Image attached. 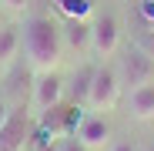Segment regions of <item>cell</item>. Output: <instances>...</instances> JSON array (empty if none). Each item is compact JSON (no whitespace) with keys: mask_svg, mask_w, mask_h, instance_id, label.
<instances>
[{"mask_svg":"<svg viewBox=\"0 0 154 151\" xmlns=\"http://www.w3.org/2000/svg\"><path fill=\"white\" fill-rule=\"evenodd\" d=\"M37 134V121L30 118V111L14 108L10 118L0 124V151H30Z\"/></svg>","mask_w":154,"mask_h":151,"instance_id":"obj_5","label":"cell"},{"mask_svg":"<svg viewBox=\"0 0 154 151\" xmlns=\"http://www.w3.org/2000/svg\"><path fill=\"white\" fill-rule=\"evenodd\" d=\"M64 77L57 71H44V74H34V84H30V118L40 121L47 111H54L60 108V101H64Z\"/></svg>","mask_w":154,"mask_h":151,"instance_id":"obj_4","label":"cell"},{"mask_svg":"<svg viewBox=\"0 0 154 151\" xmlns=\"http://www.w3.org/2000/svg\"><path fill=\"white\" fill-rule=\"evenodd\" d=\"M131 44L141 50V54H147V57L154 61V27H141V30L131 37Z\"/></svg>","mask_w":154,"mask_h":151,"instance_id":"obj_12","label":"cell"},{"mask_svg":"<svg viewBox=\"0 0 154 151\" xmlns=\"http://www.w3.org/2000/svg\"><path fill=\"white\" fill-rule=\"evenodd\" d=\"M144 151H154V148H144Z\"/></svg>","mask_w":154,"mask_h":151,"instance_id":"obj_19","label":"cell"},{"mask_svg":"<svg viewBox=\"0 0 154 151\" xmlns=\"http://www.w3.org/2000/svg\"><path fill=\"white\" fill-rule=\"evenodd\" d=\"M117 74H121V84H124L127 91H134V87L154 81V61H151L147 54H141V50L131 44L127 54L117 61Z\"/></svg>","mask_w":154,"mask_h":151,"instance_id":"obj_6","label":"cell"},{"mask_svg":"<svg viewBox=\"0 0 154 151\" xmlns=\"http://www.w3.org/2000/svg\"><path fill=\"white\" fill-rule=\"evenodd\" d=\"M20 54V27L17 24H0V64L10 67Z\"/></svg>","mask_w":154,"mask_h":151,"instance_id":"obj_10","label":"cell"},{"mask_svg":"<svg viewBox=\"0 0 154 151\" xmlns=\"http://www.w3.org/2000/svg\"><path fill=\"white\" fill-rule=\"evenodd\" d=\"M10 111H14V104H10V101H7V94L0 91V124H4V121L10 118Z\"/></svg>","mask_w":154,"mask_h":151,"instance_id":"obj_16","label":"cell"},{"mask_svg":"<svg viewBox=\"0 0 154 151\" xmlns=\"http://www.w3.org/2000/svg\"><path fill=\"white\" fill-rule=\"evenodd\" d=\"M64 50L67 54H77V57H87L91 54V20L84 17H67L64 20Z\"/></svg>","mask_w":154,"mask_h":151,"instance_id":"obj_8","label":"cell"},{"mask_svg":"<svg viewBox=\"0 0 154 151\" xmlns=\"http://www.w3.org/2000/svg\"><path fill=\"white\" fill-rule=\"evenodd\" d=\"M74 138L81 141L87 151H104L111 144V124L104 114H94V111H84L77 118V128H74Z\"/></svg>","mask_w":154,"mask_h":151,"instance_id":"obj_7","label":"cell"},{"mask_svg":"<svg viewBox=\"0 0 154 151\" xmlns=\"http://www.w3.org/2000/svg\"><path fill=\"white\" fill-rule=\"evenodd\" d=\"M111 151H141V148H137L134 141H114V144H111Z\"/></svg>","mask_w":154,"mask_h":151,"instance_id":"obj_17","label":"cell"},{"mask_svg":"<svg viewBox=\"0 0 154 151\" xmlns=\"http://www.w3.org/2000/svg\"><path fill=\"white\" fill-rule=\"evenodd\" d=\"M121 37H124V24L117 14L104 10L91 20V54L94 61H111L121 47Z\"/></svg>","mask_w":154,"mask_h":151,"instance_id":"obj_3","label":"cell"},{"mask_svg":"<svg viewBox=\"0 0 154 151\" xmlns=\"http://www.w3.org/2000/svg\"><path fill=\"white\" fill-rule=\"evenodd\" d=\"M57 151H87V148H84L81 141H77L74 134H64V138L57 141Z\"/></svg>","mask_w":154,"mask_h":151,"instance_id":"obj_15","label":"cell"},{"mask_svg":"<svg viewBox=\"0 0 154 151\" xmlns=\"http://www.w3.org/2000/svg\"><path fill=\"white\" fill-rule=\"evenodd\" d=\"M0 10H4V7H0Z\"/></svg>","mask_w":154,"mask_h":151,"instance_id":"obj_20","label":"cell"},{"mask_svg":"<svg viewBox=\"0 0 154 151\" xmlns=\"http://www.w3.org/2000/svg\"><path fill=\"white\" fill-rule=\"evenodd\" d=\"M121 74H117V64L111 61H100L97 71H94V81H91V91H87V101H84V108L94 111V114H107L117 108V101H121Z\"/></svg>","mask_w":154,"mask_h":151,"instance_id":"obj_2","label":"cell"},{"mask_svg":"<svg viewBox=\"0 0 154 151\" xmlns=\"http://www.w3.org/2000/svg\"><path fill=\"white\" fill-rule=\"evenodd\" d=\"M0 7H4V14H10V17H23L27 7H30V0H0Z\"/></svg>","mask_w":154,"mask_h":151,"instance_id":"obj_13","label":"cell"},{"mask_svg":"<svg viewBox=\"0 0 154 151\" xmlns=\"http://www.w3.org/2000/svg\"><path fill=\"white\" fill-rule=\"evenodd\" d=\"M57 141L60 138H47V134H34V144H30V151H57Z\"/></svg>","mask_w":154,"mask_h":151,"instance_id":"obj_14","label":"cell"},{"mask_svg":"<svg viewBox=\"0 0 154 151\" xmlns=\"http://www.w3.org/2000/svg\"><path fill=\"white\" fill-rule=\"evenodd\" d=\"M94 71H97L94 61H84L81 67L74 71V77H70V97H74V108L87 101V91H91V81H94Z\"/></svg>","mask_w":154,"mask_h":151,"instance_id":"obj_11","label":"cell"},{"mask_svg":"<svg viewBox=\"0 0 154 151\" xmlns=\"http://www.w3.org/2000/svg\"><path fill=\"white\" fill-rule=\"evenodd\" d=\"M127 108H131V114L137 121H151L154 118V81L127 91Z\"/></svg>","mask_w":154,"mask_h":151,"instance_id":"obj_9","label":"cell"},{"mask_svg":"<svg viewBox=\"0 0 154 151\" xmlns=\"http://www.w3.org/2000/svg\"><path fill=\"white\" fill-rule=\"evenodd\" d=\"M20 47L27 54V64L34 74L44 71H57L64 61V34H60V24L50 20L47 14H34L23 20V34H20Z\"/></svg>","mask_w":154,"mask_h":151,"instance_id":"obj_1","label":"cell"},{"mask_svg":"<svg viewBox=\"0 0 154 151\" xmlns=\"http://www.w3.org/2000/svg\"><path fill=\"white\" fill-rule=\"evenodd\" d=\"M0 81H4V64H0Z\"/></svg>","mask_w":154,"mask_h":151,"instance_id":"obj_18","label":"cell"}]
</instances>
